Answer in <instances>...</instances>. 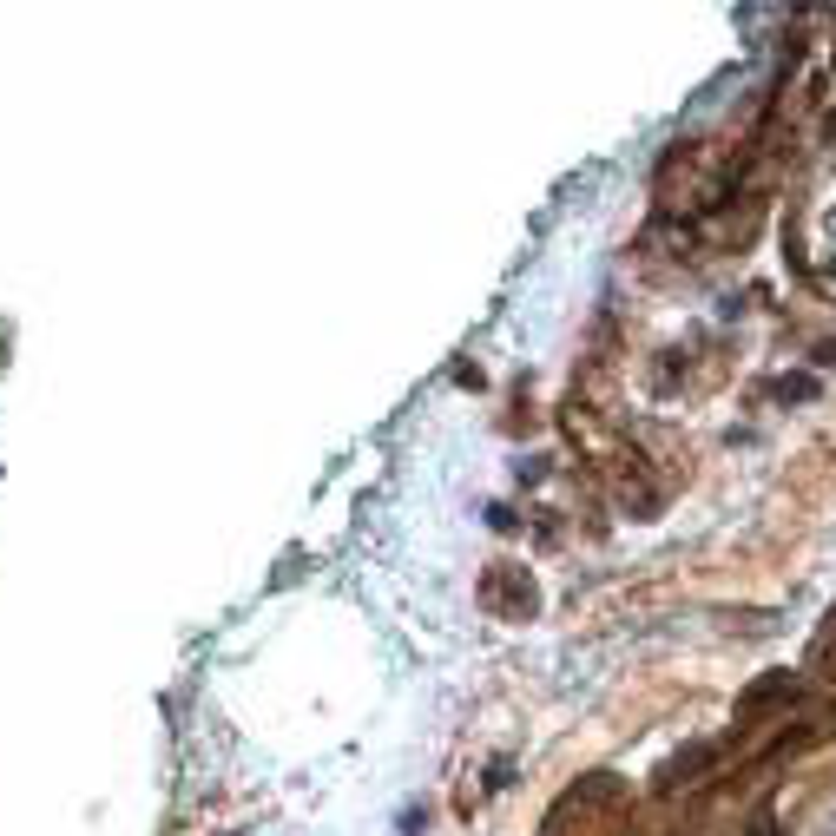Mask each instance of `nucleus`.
<instances>
[{
    "label": "nucleus",
    "mask_w": 836,
    "mask_h": 836,
    "mask_svg": "<svg viewBox=\"0 0 836 836\" xmlns=\"http://www.w3.org/2000/svg\"><path fill=\"white\" fill-rule=\"evenodd\" d=\"M777 395H784V402H810V395H817V376H784Z\"/></svg>",
    "instance_id": "1"
}]
</instances>
